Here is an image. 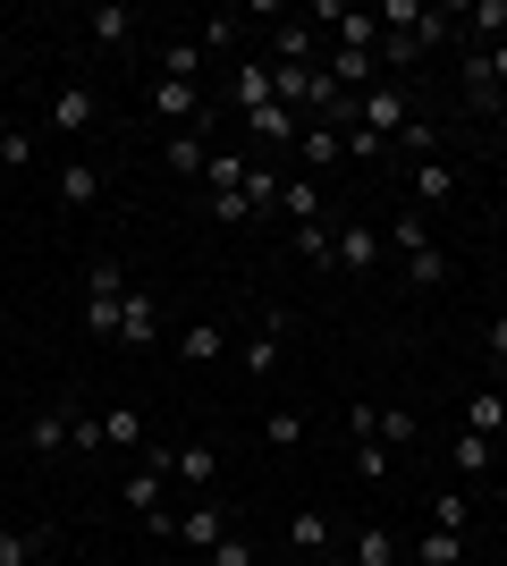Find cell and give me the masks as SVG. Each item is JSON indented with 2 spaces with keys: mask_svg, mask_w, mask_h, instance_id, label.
I'll list each match as a JSON object with an SVG mask.
<instances>
[{
  "mask_svg": "<svg viewBox=\"0 0 507 566\" xmlns=\"http://www.w3.org/2000/svg\"><path fill=\"white\" fill-rule=\"evenodd\" d=\"M127 296H136V287L119 280V262H94V280H85V331H94V338H119Z\"/></svg>",
  "mask_w": 507,
  "mask_h": 566,
  "instance_id": "obj_1",
  "label": "cell"
},
{
  "mask_svg": "<svg viewBox=\"0 0 507 566\" xmlns=\"http://www.w3.org/2000/svg\"><path fill=\"white\" fill-rule=\"evenodd\" d=\"M145 111L169 118V136H178V127H203V94H194V85H178V76H152Z\"/></svg>",
  "mask_w": 507,
  "mask_h": 566,
  "instance_id": "obj_2",
  "label": "cell"
},
{
  "mask_svg": "<svg viewBox=\"0 0 507 566\" xmlns=\"http://www.w3.org/2000/svg\"><path fill=\"white\" fill-rule=\"evenodd\" d=\"M161 491H169V473H152V465H136V473L119 482V499L152 524V533H161V542H169V499H161Z\"/></svg>",
  "mask_w": 507,
  "mask_h": 566,
  "instance_id": "obj_3",
  "label": "cell"
},
{
  "mask_svg": "<svg viewBox=\"0 0 507 566\" xmlns=\"http://www.w3.org/2000/svg\"><path fill=\"white\" fill-rule=\"evenodd\" d=\"M169 542H187V549L229 542V507H220V499H194L187 516H169Z\"/></svg>",
  "mask_w": 507,
  "mask_h": 566,
  "instance_id": "obj_4",
  "label": "cell"
},
{
  "mask_svg": "<svg viewBox=\"0 0 507 566\" xmlns=\"http://www.w3.org/2000/svg\"><path fill=\"white\" fill-rule=\"evenodd\" d=\"M330 262L363 280V271L381 262V229H356V220H338V229H330Z\"/></svg>",
  "mask_w": 507,
  "mask_h": 566,
  "instance_id": "obj_5",
  "label": "cell"
},
{
  "mask_svg": "<svg viewBox=\"0 0 507 566\" xmlns=\"http://www.w3.org/2000/svg\"><path fill=\"white\" fill-rule=\"evenodd\" d=\"M169 482H178V491H212V482H220V449H212V440L169 449Z\"/></svg>",
  "mask_w": 507,
  "mask_h": 566,
  "instance_id": "obj_6",
  "label": "cell"
},
{
  "mask_svg": "<svg viewBox=\"0 0 507 566\" xmlns=\"http://www.w3.org/2000/svg\"><path fill=\"white\" fill-rule=\"evenodd\" d=\"M356 127H372V136H406V94H389V85L356 94Z\"/></svg>",
  "mask_w": 507,
  "mask_h": 566,
  "instance_id": "obj_7",
  "label": "cell"
},
{
  "mask_svg": "<svg viewBox=\"0 0 507 566\" xmlns=\"http://www.w3.org/2000/svg\"><path fill=\"white\" fill-rule=\"evenodd\" d=\"M94 118H102L94 85H60V94H51V127H60V136H85Z\"/></svg>",
  "mask_w": 507,
  "mask_h": 566,
  "instance_id": "obj_8",
  "label": "cell"
},
{
  "mask_svg": "<svg viewBox=\"0 0 507 566\" xmlns=\"http://www.w3.org/2000/svg\"><path fill=\"white\" fill-rule=\"evenodd\" d=\"M161 161L178 169V178H203V161H212V136H203V127H178V136L161 144Z\"/></svg>",
  "mask_w": 507,
  "mask_h": 566,
  "instance_id": "obj_9",
  "label": "cell"
},
{
  "mask_svg": "<svg viewBox=\"0 0 507 566\" xmlns=\"http://www.w3.org/2000/svg\"><path fill=\"white\" fill-rule=\"evenodd\" d=\"M457 76H465V111H499V102H507V85L490 76V51H474Z\"/></svg>",
  "mask_w": 507,
  "mask_h": 566,
  "instance_id": "obj_10",
  "label": "cell"
},
{
  "mask_svg": "<svg viewBox=\"0 0 507 566\" xmlns=\"http://www.w3.org/2000/svg\"><path fill=\"white\" fill-rule=\"evenodd\" d=\"M60 203H68V212H94L102 203V169L94 161H60Z\"/></svg>",
  "mask_w": 507,
  "mask_h": 566,
  "instance_id": "obj_11",
  "label": "cell"
},
{
  "mask_svg": "<svg viewBox=\"0 0 507 566\" xmlns=\"http://www.w3.org/2000/svg\"><path fill=\"white\" fill-rule=\"evenodd\" d=\"M245 127H254V136H263V144H279V153H296V136H305L288 102H263V111H245Z\"/></svg>",
  "mask_w": 507,
  "mask_h": 566,
  "instance_id": "obj_12",
  "label": "cell"
},
{
  "mask_svg": "<svg viewBox=\"0 0 507 566\" xmlns=\"http://www.w3.org/2000/svg\"><path fill=\"white\" fill-rule=\"evenodd\" d=\"M296 161H314V169H330V161H347V136H338L330 118H314L305 136H296Z\"/></svg>",
  "mask_w": 507,
  "mask_h": 566,
  "instance_id": "obj_13",
  "label": "cell"
},
{
  "mask_svg": "<svg viewBox=\"0 0 507 566\" xmlns=\"http://www.w3.org/2000/svg\"><path fill=\"white\" fill-rule=\"evenodd\" d=\"M119 338H127V347H152V338H161V296H127Z\"/></svg>",
  "mask_w": 507,
  "mask_h": 566,
  "instance_id": "obj_14",
  "label": "cell"
},
{
  "mask_svg": "<svg viewBox=\"0 0 507 566\" xmlns=\"http://www.w3.org/2000/svg\"><path fill=\"white\" fill-rule=\"evenodd\" d=\"M85 34H94L102 51H127V34H136V9H127V0H110V9H94V18H85Z\"/></svg>",
  "mask_w": 507,
  "mask_h": 566,
  "instance_id": "obj_15",
  "label": "cell"
},
{
  "mask_svg": "<svg viewBox=\"0 0 507 566\" xmlns=\"http://www.w3.org/2000/svg\"><path fill=\"white\" fill-rule=\"evenodd\" d=\"M25 449H34V457H60V449H68V406H43V415L25 423Z\"/></svg>",
  "mask_w": 507,
  "mask_h": 566,
  "instance_id": "obj_16",
  "label": "cell"
},
{
  "mask_svg": "<svg viewBox=\"0 0 507 566\" xmlns=\"http://www.w3.org/2000/svg\"><path fill=\"white\" fill-rule=\"evenodd\" d=\"M102 440H110V457H136L145 449V415H136V406H110V415H102Z\"/></svg>",
  "mask_w": 507,
  "mask_h": 566,
  "instance_id": "obj_17",
  "label": "cell"
},
{
  "mask_svg": "<svg viewBox=\"0 0 507 566\" xmlns=\"http://www.w3.org/2000/svg\"><path fill=\"white\" fill-rule=\"evenodd\" d=\"M279 187H288V178H279V169H271V161H254V169H245V212H254V220H263V212H279Z\"/></svg>",
  "mask_w": 507,
  "mask_h": 566,
  "instance_id": "obj_18",
  "label": "cell"
},
{
  "mask_svg": "<svg viewBox=\"0 0 507 566\" xmlns=\"http://www.w3.org/2000/svg\"><path fill=\"white\" fill-rule=\"evenodd\" d=\"M245 169H254V161H245V153H212L194 187H203V195H237V187H245Z\"/></svg>",
  "mask_w": 507,
  "mask_h": 566,
  "instance_id": "obj_19",
  "label": "cell"
},
{
  "mask_svg": "<svg viewBox=\"0 0 507 566\" xmlns=\"http://www.w3.org/2000/svg\"><path fill=\"white\" fill-rule=\"evenodd\" d=\"M229 94H237V111H263V102H279V94H271V60H237V85H229Z\"/></svg>",
  "mask_w": 507,
  "mask_h": 566,
  "instance_id": "obj_20",
  "label": "cell"
},
{
  "mask_svg": "<svg viewBox=\"0 0 507 566\" xmlns=\"http://www.w3.org/2000/svg\"><path fill=\"white\" fill-rule=\"evenodd\" d=\"M465 431L499 440V431H507V389H483V398H465Z\"/></svg>",
  "mask_w": 507,
  "mask_h": 566,
  "instance_id": "obj_21",
  "label": "cell"
},
{
  "mask_svg": "<svg viewBox=\"0 0 507 566\" xmlns=\"http://www.w3.org/2000/svg\"><path fill=\"white\" fill-rule=\"evenodd\" d=\"M338 51H381V18H372V9H347V18H338Z\"/></svg>",
  "mask_w": 507,
  "mask_h": 566,
  "instance_id": "obj_22",
  "label": "cell"
},
{
  "mask_svg": "<svg viewBox=\"0 0 507 566\" xmlns=\"http://www.w3.org/2000/svg\"><path fill=\"white\" fill-rule=\"evenodd\" d=\"M457 25H465V9H423V18H414V34H406V43H414V51H432V43H448Z\"/></svg>",
  "mask_w": 507,
  "mask_h": 566,
  "instance_id": "obj_23",
  "label": "cell"
},
{
  "mask_svg": "<svg viewBox=\"0 0 507 566\" xmlns=\"http://www.w3.org/2000/svg\"><path fill=\"white\" fill-rule=\"evenodd\" d=\"M288 542L296 549H330V507H296V516H288Z\"/></svg>",
  "mask_w": 507,
  "mask_h": 566,
  "instance_id": "obj_24",
  "label": "cell"
},
{
  "mask_svg": "<svg viewBox=\"0 0 507 566\" xmlns=\"http://www.w3.org/2000/svg\"><path fill=\"white\" fill-rule=\"evenodd\" d=\"M279 212H288L296 229H305V220H321V187H314V178H288V187H279Z\"/></svg>",
  "mask_w": 507,
  "mask_h": 566,
  "instance_id": "obj_25",
  "label": "cell"
},
{
  "mask_svg": "<svg viewBox=\"0 0 507 566\" xmlns=\"http://www.w3.org/2000/svg\"><path fill=\"white\" fill-rule=\"evenodd\" d=\"M414 195H423V203H457V169H448V161H423V169H414Z\"/></svg>",
  "mask_w": 507,
  "mask_h": 566,
  "instance_id": "obj_26",
  "label": "cell"
},
{
  "mask_svg": "<svg viewBox=\"0 0 507 566\" xmlns=\"http://www.w3.org/2000/svg\"><path fill=\"white\" fill-rule=\"evenodd\" d=\"M347 558H356V566H389V558H398V542H389V524H363Z\"/></svg>",
  "mask_w": 507,
  "mask_h": 566,
  "instance_id": "obj_27",
  "label": "cell"
},
{
  "mask_svg": "<svg viewBox=\"0 0 507 566\" xmlns=\"http://www.w3.org/2000/svg\"><path fill=\"white\" fill-rule=\"evenodd\" d=\"M220 355H229L220 322H187V364H220Z\"/></svg>",
  "mask_w": 507,
  "mask_h": 566,
  "instance_id": "obj_28",
  "label": "cell"
},
{
  "mask_svg": "<svg viewBox=\"0 0 507 566\" xmlns=\"http://www.w3.org/2000/svg\"><path fill=\"white\" fill-rule=\"evenodd\" d=\"M389 245H398V254H423V245H432V220H423V212H398V220H389Z\"/></svg>",
  "mask_w": 507,
  "mask_h": 566,
  "instance_id": "obj_29",
  "label": "cell"
},
{
  "mask_svg": "<svg viewBox=\"0 0 507 566\" xmlns=\"http://www.w3.org/2000/svg\"><path fill=\"white\" fill-rule=\"evenodd\" d=\"M263 449H305V415H288V406L263 415Z\"/></svg>",
  "mask_w": 507,
  "mask_h": 566,
  "instance_id": "obj_30",
  "label": "cell"
},
{
  "mask_svg": "<svg viewBox=\"0 0 507 566\" xmlns=\"http://www.w3.org/2000/svg\"><path fill=\"white\" fill-rule=\"evenodd\" d=\"M43 533H25V524H0V566H34Z\"/></svg>",
  "mask_w": 507,
  "mask_h": 566,
  "instance_id": "obj_31",
  "label": "cell"
},
{
  "mask_svg": "<svg viewBox=\"0 0 507 566\" xmlns=\"http://www.w3.org/2000/svg\"><path fill=\"white\" fill-rule=\"evenodd\" d=\"M237 9H212V18H203V34H194V43H203V51H237Z\"/></svg>",
  "mask_w": 507,
  "mask_h": 566,
  "instance_id": "obj_32",
  "label": "cell"
},
{
  "mask_svg": "<svg viewBox=\"0 0 507 566\" xmlns=\"http://www.w3.org/2000/svg\"><path fill=\"white\" fill-rule=\"evenodd\" d=\"M161 76L194 85V76H203V43H169V51H161Z\"/></svg>",
  "mask_w": 507,
  "mask_h": 566,
  "instance_id": "obj_33",
  "label": "cell"
},
{
  "mask_svg": "<svg viewBox=\"0 0 507 566\" xmlns=\"http://www.w3.org/2000/svg\"><path fill=\"white\" fill-rule=\"evenodd\" d=\"M465 25H474V34H490V43H499V34H507V0H465Z\"/></svg>",
  "mask_w": 507,
  "mask_h": 566,
  "instance_id": "obj_34",
  "label": "cell"
},
{
  "mask_svg": "<svg viewBox=\"0 0 507 566\" xmlns=\"http://www.w3.org/2000/svg\"><path fill=\"white\" fill-rule=\"evenodd\" d=\"M288 245H296V262H330V220H305Z\"/></svg>",
  "mask_w": 507,
  "mask_h": 566,
  "instance_id": "obj_35",
  "label": "cell"
},
{
  "mask_svg": "<svg viewBox=\"0 0 507 566\" xmlns=\"http://www.w3.org/2000/svg\"><path fill=\"white\" fill-rule=\"evenodd\" d=\"M406 280H414V287H440V280H448V254H440V245H423V254H406Z\"/></svg>",
  "mask_w": 507,
  "mask_h": 566,
  "instance_id": "obj_36",
  "label": "cell"
},
{
  "mask_svg": "<svg viewBox=\"0 0 507 566\" xmlns=\"http://www.w3.org/2000/svg\"><path fill=\"white\" fill-rule=\"evenodd\" d=\"M457 549H465V533H440V524H432V533H423V549H414V558H423V566H457Z\"/></svg>",
  "mask_w": 507,
  "mask_h": 566,
  "instance_id": "obj_37",
  "label": "cell"
},
{
  "mask_svg": "<svg viewBox=\"0 0 507 566\" xmlns=\"http://www.w3.org/2000/svg\"><path fill=\"white\" fill-rule=\"evenodd\" d=\"M457 473H490V440L483 431H457Z\"/></svg>",
  "mask_w": 507,
  "mask_h": 566,
  "instance_id": "obj_38",
  "label": "cell"
},
{
  "mask_svg": "<svg viewBox=\"0 0 507 566\" xmlns=\"http://www.w3.org/2000/svg\"><path fill=\"white\" fill-rule=\"evenodd\" d=\"M34 161V136H25V127H0V169H25Z\"/></svg>",
  "mask_w": 507,
  "mask_h": 566,
  "instance_id": "obj_39",
  "label": "cell"
},
{
  "mask_svg": "<svg viewBox=\"0 0 507 566\" xmlns=\"http://www.w3.org/2000/svg\"><path fill=\"white\" fill-rule=\"evenodd\" d=\"M68 449H85V457L110 449V440H102V415H68Z\"/></svg>",
  "mask_w": 507,
  "mask_h": 566,
  "instance_id": "obj_40",
  "label": "cell"
},
{
  "mask_svg": "<svg viewBox=\"0 0 507 566\" xmlns=\"http://www.w3.org/2000/svg\"><path fill=\"white\" fill-rule=\"evenodd\" d=\"M432 524H440V533H465V524H474V507L448 491V499H432Z\"/></svg>",
  "mask_w": 507,
  "mask_h": 566,
  "instance_id": "obj_41",
  "label": "cell"
},
{
  "mask_svg": "<svg viewBox=\"0 0 507 566\" xmlns=\"http://www.w3.org/2000/svg\"><path fill=\"white\" fill-rule=\"evenodd\" d=\"M356 473H363V482H389V449H381V440H356Z\"/></svg>",
  "mask_w": 507,
  "mask_h": 566,
  "instance_id": "obj_42",
  "label": "cell"
},
{
  "mask_svg": "<svg viewBox=\"0 0 507 566\" xmlns=\"http://www.w3.org/2000/svg\"><path fill=\"white\" fill-rule=\"evenodd\" d=\"M381 431H389V449H406V440H414L423 423H414V406H389V415H381Z\"/></svg>",
  "mask_w": 507,
  "mask_h": 566,
  "instance_id": "obj_43",
  "label": "cell"
},
{
  "mask_svg": "<svg viewBox=\"0 0 507 566\" xmlns=\"http://www.w3.org/2000/svg\"><path fill=\"white\" fill-rule=\"evenodd\" d=\"M414 60H423V51H414L406 34H381V76H389V69H414Z\"/></svg>",
  "mask_w": 507,
  "mask_h": 566,
  "instance_id": "obj_44",
  "label": "cell"
},
{
  "mask_svg": "<svg viewBox=\"0 0 507 566\" xmlns=\"http://www.w3.org/2000/svg\"><path fill=\"white\" fill-rule=\"evenodd\" d=\"M203 566H254V549H245L237 533H229V542H212V549H203Z\"/></svg>",
  "mask_w": 507,
  "mask_h": 566,
  "instance_id": "obj_45",
  "label": "cell"
},
{
  "mask_svg": "<svg viewBox=\"0 0 507 566\" xmlns=\"http://www.w3.org/2000/svg\"><path fill=\"white\" fill-rule=\"evenodd\" d=\"M381 144L389 136H372V127H347V161H381Z\"/></svg>",
  "mask_w": 507,
  "mask_h": 566,
  "instance_id": "obj_46",
  "label": "cell"
},
{
  "mask_svg": "<svg viewBox=\"0 0 507 566\" xmlns=\"http://www.w3.org/2000/svg\"><path fill=\"white\" fill-rule=\"evenodd\" d=\"M347 431H356V440H381V406H347Z\"/></svg>",
  "mask_w": 507,
  "mask_h": 566,
  "instance_id": "obj_47",
  "label": "cell"
},
{
  "mask_svg": "<svg viewBox=\"0 0 507 566\" xmlns=\"http://www.w3.org/2000/svg\"><path fill=\"white\" fill-rule=\"evenodd\" d=\"M490 76H499V85H507V34H499V43H490Z\"/></svg>",
  "mask_w": 507,
  "mask_h": 566,
  "instance_id": "obj_48",
  "label": "cell"
},
{
  "mask_svg": "<svg viewBox=\"0 0 507 566\" xmlns=\"http://www.w3.org/2000/svg\"><path fill=\"white\" fill-rule=\"evenodd\" d=\"M490 347H499V364H507V313H499V322H490Z\"/></svg>",
  "mask_w": 507,
  "mask_h": 566,
  "instance_id": "obj_49",
  "label": "cell"
},
{
  "mask_svg": "<svg viewBox=\"0 0 507 566\" xmlns=\"http://www.w3.org/2000/svg\"><path fill=\"white\" fill-rule=\"evenodd\" d=\"M0 389H9V364H0Z\"/></svg>",
  "mask_w": 507,
  "mask_h": 566,
  "instance_id": "obj_50",
  "label": "cell"
},
{
  "mask_svg": "<svg viewBox=\"0 0 507 566\" xmlns=\"http://www.w3.org/2000/svg\"><path fill=\"white\" fill-rule=\"evenodd\" d=\"M330 566H356V558H330Z\"/></svg>",
  "mask_w": 507,
  "mask_h": 566,
  "instance_id": "obj_51",
  "label": "cell"
},
{
  "mask_svg": "<svg viewBox=\"0 0 507 566\" xmlns=\"http://www.w3.org/2000/svg\"><path fill=\"white\" fill-rule=\"evenodd\" d=\"M0 187H9V169H0Z\"/></svg>",
  "mask_w": 507,
  "mask_h": 566,
  "instance_id": "obj_52",
  "label": "cell"
},
{
  "mask_svg": "<svg viewBox=\"0 0 507 566\" xmlns=\"http://www.w3.org/2000/svg\"><path fill=\"white\" fill-rule=\"evenodd\" d=\"M499 566H507V558H499Z\"/></svg>",
  "mask_w": 507,
  "mask_h": 566,
  "instance_id": "obj_53",
  "label": "cell"
}]
</instances>
